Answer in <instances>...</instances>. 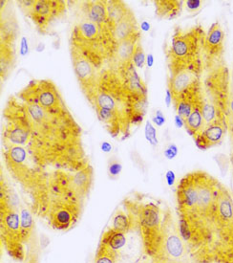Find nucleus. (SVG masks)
I'll list each match as a JSON object with an SVG mask.
<instances>
[{"instance_id":"f257e3e1","label":"nucleus","mask_w":233,"mask_h":263,"mask_svg":"<svg viewBox=\"0 0 233 263\" xmlns=\"http://www.w3.org/2000/svg\"><path fill=\"white\" fill-rule=\"evenodd\" d=\"M178 217L191 262L233 263V195L225 185L211 207Z\"/></svg>"},{"instance_id":"f03ea898","label":"nucleus","mask_w":233,"mask_h":263,"mask_svg":"<svg viewBox=\"0 0 233 263\" xmlns=\"http://www.w3.org/2000/svg\"><path fill=\"white\" fill-rule=\"evenodd\" d=\"M206 71L202 83L203 114L205 126L214 122H226L229 109V72L223 58H210L203 53ZM228 125V124H227Z\"/></svg>"},{"instance_id":"7ed1b4c3","label":"nucleus","mask_w":233,"mask_h":263,"mask_svg":"<svg viewBox=\"0 0 233 263\" xmlns=\"http://www.w3.org/2000/svg\"><path fill=\"white\" fill-rule=\"evenodd\" d=\"M125 209L131 220V228L126 232H120L111 226L108 227L100 237L95 263H144L148 257L135 216Z\"/></svg>"},{"instance_id":"20e7f679","label":"nucleus","mask_w":233,"mask_h":263,"mask_svg":"<svg viewBox=\"0 0 233 263\" xmlns=\"http://www.w3.org/2000/svg\"><path fill=\"white\" fill-rule=\"evenodd\" d=\"M205 34L196 26L188 32L178 28L174 33L172 44L167 53L168 63H186L199 58L203 53Z\"/></svg>"},{"instance_id":"39448f33","label":"nucleus","mask_w":233,"mask_h":263,"mask_svg":"<svg viewBox=\"0 0 233 263\" xmlns=\"http://www.w3.org/2000/svg\"><path fill=\"white\" fill-rule=\"evenodd\" d=\"M65 10L63 1L34 0L29 12L26 14L35 22L40 33H46L50 23Z\"/></svg>"},{"instance_id":"423d86ee","label":"nucleus","mask_w":233,"mask_h":263,"mask_svg":"<svg viewBox=\"0 0 233 263\" xmlns=\"http://www.w3.org/2000/svg\"><path fill=\"white\" fill-rule=\"evenodd\" d=\"M227 131L228 125L226 122H214L205 126L203 130L194 137L196 146L203 151L218 146L224 140Z\"/></svg>"},{"instance_id":"0eeeda50","label":"nucleus","mask_w":233,"mask_h":263,"mask_svg":"<svg viewBox=\"0 0 233 263\" xmlns=\"http://www.w3.org/2000/svg\"><path fill=\"white\" fill-rule=\"evenodd\" d=\"M203 53L210 58H223L225 53V33L217 22L213 23L208 32L204 42Z\"/></svg>"},{"instance_id":"6e6552de","label":"nucleus","mask_w":233,"mask_h":263,"mask_svg":"<svg viewBox=\"0 0 233 263\" xmlns=\"http://www.w3.org/2000/svg\"><path fill=\"white\" fill-rule=\"evenodd\" d=\"M138 33H140L138 22L131 11L124 18L120 20V22L114 25L111 29L112 38L116 44L127 39Z\"/></svg>"},{"instance_id":"1a4fd4ad","label":"nucleus","mask_w":233,"mask_h":263,"mask_svg":"<svg viewBox=\"0 0 233 263\" xmlns=\"http://www.w3.org/2000/svg\"><path fill=\"white\" fill-rule=\"evenodd\" d=\"M93 182V168L87 165L76 172L72 178V187L75 194L83 200L88 196L90 193L91 186Z\"/></svg>"},{"instance_id":"9d476101","label":"nucleus","mask_w":233,"mask_h":263,"mask_svg":"<svg viewBox=\"0 0 233 263\" xmlns=\"http://www.w3.org/2000/svg\"><path fill=\"white\" fill-rule=\"evenodd\" d=\"M204 127L205 123L203 119V99L199 98L193 103V110L188 119L185 121V128L188 134L194 138L203 130Z\"/></svg>"},{"instance_id":"9b49d317","label":"nucleus","mask_w":233,"mask_h":263,"mask_svg":"<svg viewBox=\"0 0 233 263\" xmlns=\"http://www.w3.org/2000/svg\"><path fill=\"white\" fill-rule=\"evenodd\" d=\"M140 38V33L121 41L116 46L115 58L120 65L130 66L132 63V57L135 50V46Z\"/></svg>"},{"instance_id":"f8f14e48","label":"nucleus","mask_w":233,"mask_h":263,"mask_svg":"<svg viewBox=\"0 0 233 263\" xmlns=\"http://www.w3.org/2000/svg\"><path fill=\"white\" fill-rule=\"evenodd\" d=\"M86 18L98 25L107 23V8L106 1H91L84 5Z\"/></svg>"},{"instance_id":"ddd939ff","label":"nucleus","mask_w":233,"mask_h":263,"mask_svg":"<svg viewBox=\"0 0 233 263\" xmlns=\"http://www.w3.org/2000/svg\"><path fill=\"white\" fill-rule=\"evenodd\" d=\"M156 14L163 19H174L182 12L183 2L178 0H158L155 1Z\"/></svg>"},{"instance_id":"4468645a","label":"nucleus","mask_w":233,"mask_h":263,"mask_svg":"<svg viewBox=\"0 0 233 263\" xmlns=\"http://www.w3.org/2000/svg\"><path fill=\"white\" fill-rule=\"evenodd\" d=\"M106 8H107V22L110 25L111 29L114 25L120 22V20L124 18L130 12V9L122 1H107Z\"/></svg>"},{"instance_id":"2eb2a0df","label":"nucleus","mask_w":233,"mask_h":263,"mask_svg":"<svg viewBox=\"0 0 233 263\" xmlns=\"http://www.w3.org/2000/svg\"><path fill=\"white\" fill-rule=\"evenodd\" d=\"M35 229L33 211L28 208H20V234L21 241L25 245L31 241Z\"/></svg>"},{"instance_id":"dca6fc26","label":"nucleus","mask_w":233,"mask_h":263,"mask_svg":"<svg viewBox=\"0 0 233 263\" xmlns=\"http://www.w3.org/2000/svg\"><path fill=\"white\" fill-rule=\"evenodd\" d=\"M111 227L120 232H126L131 228V220L129 218L127 212L122 210L116 211L112 220Z\"/></svg>"},{"instance_id":"f3484780","label":"nucleus","mask_w":233,"mask_h":263,"mask_svg":"<svg viewBox=\"0 0 233 263\" xmlns=\"http://www.w3.org/2000/svg\"><path fill=\"white\" fill-rule=\"evenodd\" d=\"M132 61L134 62L136 67L141 68V69L143 68L144 63L146 61V57H145V54L143 52V46L140 42V39L136 44L135 50H134L133 57H132Z\"/></svg>"},{"instance_id":"a211bd4d","label":"nucleus","mask_w":233,"mask_h":263,"mask_svg":"<svg viewBox=\"0 0 233 263\" xmlns=\"http://www.w3.org/2000/svg\"><path fill=\"white\" fill-rule=\"evenodd\" d=\"M145 138L152 146L158 145L156 129L153 127V125L151 124L149 120L146 121V124H145Z\"/></svg>"},{"instance_id":"6ab92c4d","label":"nucleus","mask_w":233,"mask_h":263,"mask_svg":"<svg viewBox=\"0 0 233 263\" xmlns=\"http://www.w3.org/2000/svg\"><path fill=\"white\" fill-rule=\"evenodd\" d=\"M122 171V165L117 159H111L108 164V173L111 177H117Z\"/></svg>"},{"instance_id":"aec40b11","label":"nucleus","mask_w":233,"mask_h":263,"mask_svg":"<svg viewBox=\"0 0 233 263\" xmlns=\"http://www.w3.org/2000/svg\"><path fill=\"white\" fill-rule=\"evenodd\" d=\"M227 124H228V131L231 135V142L233 143V88L230 91V99H229V109H228V118H227Z\"/></svg>"},{"instance_id":"412c9836","label":"nucleus","mask_w":233,"mask_h":263,"mask_svg":"<svg viewBox=\"0 0 233 263\" xmlns=\"http://www.w3.org/2000/svg\"><path fill=\"white\" fill-rule=\"evenodd\" d=\"M185 3H186L188 12H190V13L198 12L203 5V1H201V0H187Z\"/></svg>"},{"instance_id":"4be33fe9","label":"nucleus","mask_w":233,"mask_h":263,"mask_svg":"<svg viewBox=\"0 0 233 263\" xmlns=\"http://www.w3.org/2000/svg\"><path fill=\"white\" fill-rule=\"evenodd\" d=\"M165 156H166L167 159H169V160H172L174 158L177 156V154H178V148H177V146L175 145V144H170L167 148L166 149V151H165Z\"/></svg>"},{"instance_id":"5701e85b","label":"nucleus","mask_w":233,"mask_h":263,"mask_svg":"<svg viewBox=\"0 0 233 263\" xmlns=\"http://www.w3.org/2000/svg\"><path fill=\"white\" fill-rule=\"evenodd\" d=\"M153 123H155L158 127H162L165 125L166 123V118H165V115L163 114V112L161 110H157L156 115L154 116L153 118Z\"/></svg>"},{"instance_id":"b1692460","label":"nucleus","mask_w":233,"mask_h":263,"mask_svg":"<svg viewBox=\"0 0 233 263\" xmlns=\"http://www.w3.org/2000/svg\"><path fill=\"white\" fill-rule=\"evenodd\" d=\"M29 52V45H28V41H27V38L23 37L21 39V46H20V54L23 57H25Z\"/></svg>"},{"instance_id":"393cba45","label":"nucleus","mask_w":233,"mask_h":263,"mask_svg":"<svg viewBox=\"0 0 233 263\" xmlns=\"http://www.w3.org/2000/svg\"><path fill=\"white\" fill-rule=\"evenodd\" d=\"M166 178L168 186H169V187H172L174 185V183H175V178H176L175 173H174L172 171H168V172L166 173Z\"/></svg>"},{"instance_id":"a878e982","label":"nucleus","mask_w":233,"mask_h":263,"mask_svg":"<svg viewBox=\"0 0 233 263\" xmlns=\"http://www.w3.org/2000/svg\"><path fill=\"white\" fill-rule=\"evenodd\" d=\"M220 156V160H218L217 162H218V164H221L222 163V165L223 164H227L228 163V160H227V158L225 156V155H219ZM220 168H221V171H222V173H226V170H227V165H224V166H222V165H220Z\"/></svg>"},{"instance_id":"bb28decb","label":"nucleus","mask_w":233,"mask_h":263,"mask_svg":"<svg viewBox=\"0 0 233 263\" xmlns=\"http://www.w3.org/2000/svg\"><path fill=\"white\" fill-rule=\"evenodd\" d=\"M100 149H101V151H103V152L108 153V152L112 151V145L109 143V142H102L101 145H100Z\"/></svg>"},{"instance_id":"cd10ccee","label":"nucleus","mask_w":233,"mask_h":263,"mask_svg":"<svg viewBox=\"0 0 233 263\" xmlns=\"http://www.w3.org/2000/svg\"><path fill=\"white\" fill-rule=\"evenodd\" d=\"M166 104L167 107H169L171 104H173V97H172V94L168 88L166 89Z\"/></svg>"},{"instance_id":"c85d7f7f","label":"nucleus","mask_w":233,"mask_h":263,"mask_svg":"<svg viewBox=\"0 0 233 263\" xmlns=\"http://www.w3.org/2000/svg\"><path fill=\"white\" fill-rule=\"evenodd\" d=\"M175 125L178 128H183V127H185V121L183 120L179 115H176L175 116Z\"/></svg>"},{"instance_id":"c756f323","label":"nucleus","mask_w":233,"mask_h":263,"mask_svg":"<svg viewBox=\"0 0 233 263\" xmlns=\"http://www.w3.org/2000/svg\"><path fill=\"white\" fill-rule=\"evenodd\" d=\"M146 62H147V66H148V67H152V66H153L154 58H153V55H152V54H149V55L146 57Z\"/></svg>"},{"instance_id":"7c9ffc66","label":"nucleus","mask_w":233,"mask_h":263,"mask_svg":"<svg viewBox=\"0 0 233 263\" xmlns=\"http://www.w3.org/2000/svg\"><path fill=\"white\" fill-rule=\"evenodd\" d=\"M141 28L144 32H148V31L150 30V24H149V22H147V21H143L142 23V25H141Z\"/></svg>"}]
</instances>
